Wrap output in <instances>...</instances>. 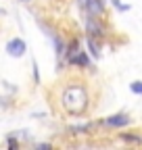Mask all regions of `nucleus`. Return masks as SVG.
Returning a JSON list of instances; mask_svg holds the SVG:
<instances>
[{
    "mask_svg": "<svg viewBox=\"0 0 142 150\" xmlns=\"http://www.w3.org/2000/svg\"><path fill=\"white\" fill-rule=\"evenodd\" d=\"M63 100H65V106H67L71 112H82L84 106H86L84 90H82V88H75V86H73V88H69V90L65 92Z\"/></svg>",
    "mask_w": 142,
    "mask_h": 150,
    "instance_id": "1",
    "label": "nucleus"
},
{
    "mask_svg": "<svg viewBox=\"0 0 142 150\" xmlns=\"http://www.w3.org/2000/svg\"><path fill=\"white\" fill-rule=\"evenodd\" d=\"M25 42L23 40H19V38H15V40H11L9 44H6V52L11 54V56H23L25 54Z\"/></svg>",
    "mask_w": 142,
    "mask_h": 150,
    "instance_id": "2",
    "label": "nucleus"
},
{
    "mask_svg": "<svg viewBox=\"0 0 142 150\" xmlns=\"http://www.w3.org/2000/svg\"><path fill=\"white\" fill-rule=\"evenodd\" d=\"M86 6L92 15H100L104 11V0H86Z\"/></svg>",
    "mask_w": 142,
    "mask_h": 150,
    "instance_id": "3",
    "label": "nucleus"
},
{
    "mask_svg": "<svg viewBox=\"0 0 142 150\" xmlns=\"http://www.w3.org/2000/svg\"><path fill=\"white\" fill-rule=\"evenodd\" d=\"M104 123H107V125H111V127H121V125H128L130 119H128L126 115H113V117L107 119Z\"/></svg>",
    "mask_w": 142,
    "mask_h": 150,
    "instance_id": "4",
    "label": "nucleus"
},
{
    "mask_svg": "<svg viewBox=\"0 0 142 150\" xmlns=\"http://www.w3.org/2000/svg\"><path fill=\"white\" fill-rule=\"evenodd\" d=\"M69 63H71V65H82V67H88V65H90V59L86 56V52H75V54L69 59Z\"/></svg>",
    "mask_w": 142,
    "mask_h": 150,
    "instance_id": "5",
    "label": "nucleus"
},
{
    "mask_svg": "<svg viewBox=\"0 0 142 150\" xmlns=\"http://www.w3.org/2000/svg\"><path fill=\"white\" fill-rule=\"evenodd\" d=\"M88 46H90V52H92V56H98V54H100V50H98V46L94 44V40H92V38H88Z\"/></svg>",
    "mask_w": 142,
    "mask_h": 150,
    "instance_id": "6",
    "label": "nucleus"
},
{
    "mask_svg": "<svg viewBox=\"0 0 142 150\" xmlns=\"http://www.w3.org/2000/svg\"><path fill=\"white\" fill-rule=\"evenodd\" d=\"M130 90H132L134 94H142V81H134V83H130Z\"/></svg>",
    "mask_w": 142,
    "mask_h": 150,
    "instance_id": "7",
    "label": "nucleus"
},
{
    "mask_svg": "<svg viewBox=\"0 0 142 150\" xmlns=\"http://www.w3.org/2000/svg\"><path fill=\"white\" fill-rule=\"evenodd\" d=\"M123 140H128V142H140V138H136V136H123Z\"/></svg>",
    "mask_w": 142,
    "mask_h": 150,
    "instance_id": "8",
    "label": "nucleus"
},
{
    "mask_svg": "<svg viewBox=\"0 0 142 150\" xmlns=\"http://www.w3.org/2000/svg\"><path fill=\"white\" fill-rule=\"evenodd\" d=\"M21 2H27V0H21Z\"/></svg>",
    "mask_w": 142,
    "mask_h": 150,
    "instance_id": "9",
    "label": "nucleus"
}]
</instances>
